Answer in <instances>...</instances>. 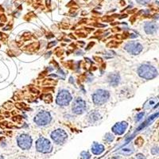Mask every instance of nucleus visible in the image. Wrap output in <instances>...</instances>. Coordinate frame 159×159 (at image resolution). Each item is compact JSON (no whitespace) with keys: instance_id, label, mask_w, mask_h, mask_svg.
<instances>
[{"instance_id":"f257e3e1","label":"nucleus","mask_w":159,"mask_h":159,"mask_svg":"<svg viewBox=\"0 0 159 159\" xmlns=\"http://www.w3.org/2000/svg\"><path fill=\"white\" fill-rule=\"evenodd\" d=\"M138 74L140 77L146 80H152L158 75V71L150 64H142L138 69Z\"/></svg>"},{"instance_id":"f03ea898","label":"nucleus","mask_w":159,"mask_h":159,"mask_svg":"<svg viewBox=\"0 0 159 159\" xmlns=\"http://www.w3.org/2000/svg\"><path fill=\"white\" fill-rule=\"evenodd\" d=\"M110 97V93L107 90L99 89L95 91L92 95V101L95 105H103L108 100Z\"/></svg>"},{"instance_id":"7ed1b4c3","label":"nucleus","mask_w":159,"mask_h":159,"mask_svg":"<svg viewBox=\"0 0 159 159\" xmlns=\"http://www.w3.org/2000/svg\"><path fill=\"white\" fill-rule=\"evenodd\" d=\"M36 149L38 152L47 154L52 152L53 146L49 139L44 137H40L36 142Z\"/></svg>"},{"instance_id":"20e7f679","label":"nucleus","mask_w":159,"mask_h":159,"mask_svg":"<svg viewBox=\"0 0 159 159\" xmlns=\"http://www.w3.org/2000/svg\"><path fill=\"white\" fill-rule=\"evenodd\" d=\"M72 100V97L70 92L65 89H62L57 94L56 103L59 106L64 107L68 106Z\"/></svg>"},{"instance_id":"39448f33","label":"nucleus","mask_w":159,"mask_h":159,"mask_svg":"<svg viewBox=\"0 0 159 159\" xmlns=\"http://www.w3.org/2000/svg\"><path fill=\"white\" fill-rule=\"evenodd\" d=\"M52 120V117L50 115V112L46 111H42L37 114L34 117V123L38 126H46L50 123Z\"/></svg>"},{"instance_id":"423d86ee","label":"nucleus","mask_w":159,"mask_h":159,"mask_svg":"<svg viewBox=\"0 0 159 159\" xmlns=\"http://www.w3.org/2000/svg\"><path fill=\"white\" fill-rule=\"evenodd\" d=\"M72 110L76 115H81L85 113L87 110V103L82 98H77L73 101Z\"/></svg>"},{"instance_id":"0eeeda50","label":"nucleus","mask_w":159,"mask_h":159,"mask_svg":"<svg viewBox=\"0 0 159 159\" xmlns=\"http://www.w3.org/2000/svg\"><path fill=\"white\" fill-rule=\"evenodd\" d=\"M51 138L56 144H63L67 140L68 134L62 129H57L51 133Z\"/></svg>"},{"instance_id":"6e6552de","label":"nucleus","mask_w":159,"mask_h":159,"mask_svg":"<svg viewBox=\"0 0 159 159\" xmlns=\"http://www.w3.org/2000/svg\"><path fill=\"white\" fill-rule=\"evenodd\" d=\"M18 146L22 150H29L32 146V138L26 134H21L17 138Z\"/></svg>"},{"instance_id":"1a4fd4ad","label":"nucleus","mask_w":159,"mask_h":159,"mask_svg":"<svg viewBox=\"0 0 159 159\" xmlns=\"http://www.w3.org/2000/svg\"><path fill=\"white\" fill-rule=\"evenodd\" d=\"M124 49L127 50L128 53H131V54L138 55L142 51L143 47H142V46L140 43L132 42H128L127 44H126L125 46H124Z\"/></svg>"},{"instance_id":"9d476101","label":"nucleus","mask_w":159,"mask_h":159,"mask_svg":"<svg viewBox=\"0 0 159 159\" xmlns=\"http://www.w3.org/2000/svg\"><path fill=\"white\" fill-rule=\"evenodd\" d=\"M127 127H128V123L127 122H119L114 125L111 128V131L114 134L117 135H122L127 131Z\"/></svg>"},{"instance_id":"9b49d317","label":"nucleus","mask_w":159,"mask_h":159,"mask_svg":"<svg viewBox=\"0 0 159 159\" xmlns=\"http://www.w3.org/2000/svg\"><path fill=\"white\" fill-rule=\"evenodd\" d=\"M158 30V25L154 22H146L144 25V30L147 34H153Z\"/></svg>"},{"instance_id":"f8f14e48","label":"nucleus","mask_w":159,"mask_h":159,"mask_svg":"<svg viewBox=\"0 0 159 159\" xmlns=\"http://www.w3.org/2000/svg\"><path fill=\"white\" fill-rule=\"evenodd\" d=\"M107 81L109 82L110 85L115 87V86L119 85V83L120 81V77L117 73H112V74H110L108 76Z\"/></svg>"},{"instance_id":"ddd939ff","label":"nucleus","mask_w":159,"mask_h":159,"mask_svg":"<svg viewBox=\"0 0 159 159\" xmlns=\"http://www.w3.org/2000/svg\"><path fill=\"white\" fill-rule=\"evenodd\" d=\"M104 150H105L104 146L102 144H99L97 142H94L93 145L92 146V152L96 155L101 154L104 151Z\"/></svg>"},{"instance_id":"4468645a","label":"nucleus","mask_w":159,"mask_h":159,"mask_svg":"<svg viewBox=\"0 0 159 159\" xmlns=\"http://www.w3.org/2000/svg\"><path fill=\"white\" fill-rule=\"evenodd\" d=\"M99 119V114L98 112H95V111H93L92 113L90 114L89 115V120L92 123H95L97 120Z\"/></svg>"},{"instance_id":"2eb2a0df","label":"nucleus","mask_w":159,"mask_h":159,"mask_svg":"<svg viewBox=\"0 0 159 159\" xmlns=\"http://www.w3.org/2000/svg\"><path fill=\"white\" fill-rule=\"evenodd\" d=\"M119 153L120 154H124V155H131V154H132L133 153H134V150L132 148H123L121 151H119Z\"/></svg>"},{"instance_id":"dca6fc26","label":"nucleus","mask_w":159,"mask_h":159,"mask_svg":"<svg viewBox=\"0 0 159 159\" xmlns=\"http://www.w3.org/2000/svg\"><path fill=\"white\" fill-rule=\"evenodd\" d=\"M114 138H115L114 135L111 134V133L106 134L105 137H104V139H105V141H106L107 142H111L114 140Z\"/></svg>"},{"instance_id":"f3484780","label":"nucleus","mask_w":159,"mask_h":159,"mask_svg":"<svg viewBox=\"0 0 159 159\" xmlns=\"http://www.w3.org/2000/svg\"><path fill=\"white\" fill-rule=\"evenodd\" d=\"M81 156L82 159H90L91 158V154H89V152H87V151H84V152L81 153Z\"/></svg>"},{"instance_id":"a211bd4d","label":"nucleus","mask_w":159,"mask_h":159,"mask_svg":"<svg viewBox=\"0 0 159 159\" xmlns=\"http://www.w3.org/2000/svg\"><path fill=\"white\" fill-rule=\"evenodd\" d=\"M144 115H145V113H144V112H140V113H138V115H137V116H136V121L138 122V121L141 120Z\"/></svg>"},{"instance_id":"6ab92c4d","label":"nucleus","mask_w":159,"mask_h":159,"mask_svg":"<svg viewBox=\"0 0 159 159\" xmlns=\"http://www.w3.org/2000/svg\"><path fill=\"white\" fill-rule=\"evenodd\" d=\"M151 154H159V148L158 147H153L151 150Z\"/></svg>"},{"instance_id":"aec40b11","label":"nucleus","mask_w":159,"mask_h":159,"mask_svg":"<svg viewBox=\"0 0 159 159\" xmlns=\"http://www.w3.org/2000/svg\"><path fill=\"white\" fill-rule=\"evenodd\" d=\"M136 1L140 4H147L150 3V0H136Z\"/></svg>"},{"instance_id":"412c9836","label":"nucleus","mask_w":159,"mask_h":159,"mask_svg":"<svg viewBox=\"0 0 159 159\" xmlns=\"http://www.w3.org/2000/svg\"><path fill=\"white\" fill-rule=\"evenodd\" d=\"M136 159H146V157L142 154H138L137 155H136Z\"/></svg>"}]
</instances>
